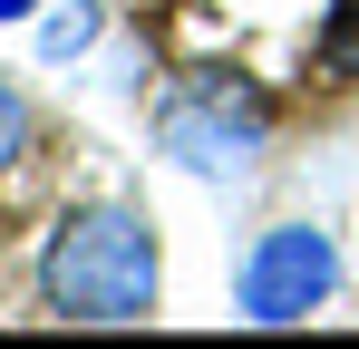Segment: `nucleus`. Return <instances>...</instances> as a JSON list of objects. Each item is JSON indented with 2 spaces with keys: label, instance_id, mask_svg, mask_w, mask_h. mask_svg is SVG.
<instances>
[{
  "label": "nucleus",
  "instance_id": "0eeeda50",
  "mask_svg": "<svg viewBox=\"0 0 359 349\" xmlns=\"http://www.w3.org/2000/svg\"><path fill=\"white\" fill-rule=\"evenodd\" d=\"M10 10H29V0H0V20H10Z\"/></svg>",
  "mask_w": 359,
  "mask_h": 349
},
{
  "label": "nucleus",
  "instance_id": "f257e3e1",
  "mask_svg": "<svg viewBox=\"0 0 359 349\" xmlns=\"http://www.w3.org/2000/svg\"><path fill=\"white\" fill-rule=\"evenodd\" d=\"M39 301L78 320V330H126V320H156V233L136 224L126 204L97 214H68L39 252Z\"/></svg>",
  "mask_w": 359,
  "mask_h": 349
},
{
  "label": "nucleus",
  "instance_id": "39448f33",
  "mask_svg": "<svg viewBox=\"0 0 359 349\" xmlns=\"http://www.w3.org/2000/svg\"><path fill=\"white\" fill-rule=\"evenodd\" d=\"M20 146H29V97H20V88L0 78V165H10Z\"/></svg>",
  "mask_w": 359,
  "mask_h": 349
},
{
  "label": "nucleus",
  "instance_id": "7ed1b4c3",
  "mask_svg": "<svg viewBox=\"0 0 359 349\" xmlns=\"http://www.w3.org/2000/svg\"><path fill=\"white\" fill-rule=\"evenodd\" d=\"M340 291V252H330V233L320 224H272L252 242V262H243V320H262V330H282L301 310H320Z\"/></svg>",
  "mask_w": 359,
  "mask_h": 349
},
{
  "label": "nucleus",
  "instance_id": "20e7f679",
  "mask_svg": "<svg viewBox=\"0 0 359 349\" xmlns=\"http://www.w3.org/2000/svg\"><path fill=\"white\" fill-rule=\"evenodd\" d=\"M320 78H359V0H340L320 29Z\"/></svg>",
  "mask_w": 359,
  "mask_h": 349
},
{
  "label": "nucleus",
  "instance_id": "f03ea898",
  "mask_svg": "<svg viewBox=\"0 0 359 349\" xmlns=\"http://www.w3.org/2000/svg\"><path fill=\"white\" fill-rule=\"evenodd\" d=\"M262 136H272L262 88H252V78H224V68L175 78V88H165V107H156V146H165L175 165H194V174H233Z\"/></svg>",
  "mask_w": 359,
  "mask_h": 349
},
{
  "label": "nucleus",
  "instance_id": "423d86ee",
  "mask_svg": "<svg viewBox=\"0 0 359 349\" xmlns=\"http://www.w3.org/2000/svg\"><path fill=\"white\" fill-rule=\"evenodd\" d=\"M88 29H97V20H88V10H68V20H49L39 39H49V58H68V49H88Z\"/></svg>",
  "mask_w": 359,
  "mask_h": 349
}]
</instances>
